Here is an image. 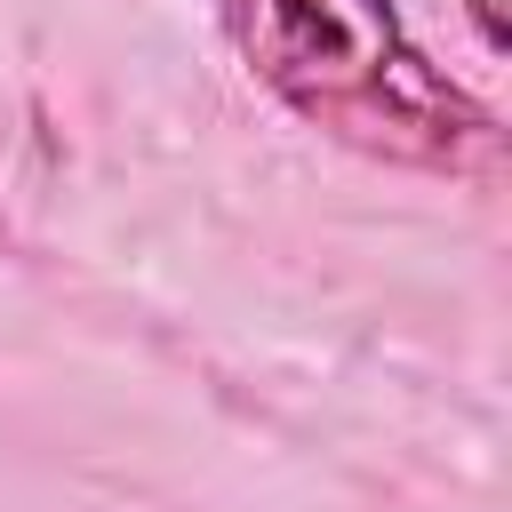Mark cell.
I'll use <instances>...</instances> for the list:
<instances>
[{
	"label": "cell",
	"instance_id": "7a4b0ae2",
	"mask_svg": "<svg viewBox=\"0 0 512 512\" xmlns=\"http://www.w3.org/2000/svg\"><path fill=\"white\" fill-rule=\"evenodd\" d=\"M464 8H472V24H480V40H488V48L504 56V48H512V24H504V0H464Z\"/></svg>",
	"mask_w": 512,
	"mask_h": 512
},
{
	"label": "cell",
	"instance_id": "6da1fadb",
	"mask_svg": "<svg viewBox=\"0 0 512 512\" xmlns=\"http://www.w3.org/2000/svg\"><path fill=\"white\" fill-rule=\"evenodd\" d=\"M216 24L240 64L336 144L432 176L496 168V112L408 40L392 0H216Z\"/></svg>",
	"mask_w": 512,
	"mask_h": 512
}]
</instances>
